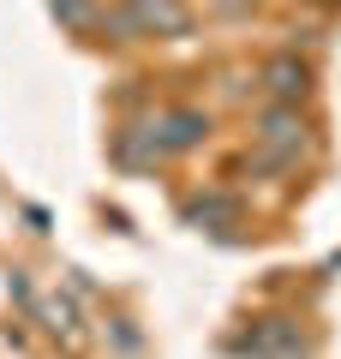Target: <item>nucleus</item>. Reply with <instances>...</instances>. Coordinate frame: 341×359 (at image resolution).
Masks as SVG:
<instances>
[{"label": "nucleus", "instance_id": "obj_7", "mask_svg": "<svg viewBox=\"0 0 341 359\" xmlns=\"http://www.w3.org/2000/svg\"><path fill=\"white\" fill-rule=\"evenodd\" d=\"M42 323H48L54 335H72V330H78V311H72V299H60V294H54V299H42Z\"/></svg>", "mask_w": 341, "mask_h": 359}, {"label": "nucleus", "instance_id": "obj_4", "mask_svg": "<svg viewBox=\"0 0 341 359\" xmlns=\"http://www.w3.org/2000/svg\"><path fill=\"white\" fill-rule=\"evenodd\" d=\"M246 347H252L258 359H305V341H300V330H293L288 318H269V323H258V335H252Z\"/></svg>", "mask_w": 341, "mask_h": 359}, {"label": "nucleus", "instance_id": "obj_8", "mask_svg": "<svg viewBox=\"0 0 341 359\" xmlns=\"http://www.w3.org/2000/svg\"><path fill=\"white\" fill-rule=\"evenodd\" d=\"M156 156H162V144H156L150 132H144V138H138V132H126V138H120V162L138 168V162H156Z\"/></svg>", "mask_w": 341, "mask_h": 359}, {"label": "nucleus", "instance_id": "obj_6", "mask_svg": "<svg viewBox=\"0 0 341 359\" xmlns=\"http://www.w3.org/2000/svg\"><path fill=\"white\" fill-rule=\"evenodd\" d=\"M54 18L66 30H90L96 25V0H54Z\"/></svg>", "mask_w": 341, "mask_h": 359}, {"label": "nucleus", "instance_id": "obj_10", "mask_svg": "<svg viewBox=\"0 0 341 359\" xmlns=\"http://www.w3.org/2000/svg\"><path fill=\"white\" fill-rule=\"evenodd\" d=\"M240 6H252V0H222V13H240Z\"/></svg>", "mask_w": 341, "mask_h": 359}, {"label": "nucleus", "instance_id": "obj_5", "mask_svg": "<svg viewBox=\"0 0 341 359\" xmlns=\"http://www.w3.org/2000/svg\"><path fill=\"white\" fill-rule=\"evenodd\" d=\"M264 84L276 102H300L305 84H312V72H305V60H293V54H276V60L264 66Z\"/></svg>", "mask_w": 341, "mask_h": 359}, {"label": "nucleus", "instance_id": "obj_2", "mask_svg": "<svg viewBox=\"0 0 341 359\" xmlns=\"http://www.w3.org/2000/svg\"><path fill=\"white\" fill-rule=\"evenodd\" d=\"M258 144H264V150H281V156H293V162H300V144H305V120H300V108H293V102L264 108V120H258Z\"/></svg>", "mask_w": 341, "mask_h": 359}, {"label": "nucleus", "instance_id": "obj_1", "mask_svg": "<svg viewBox=\"0 0 341 359\" xmlns=\"http://www.w3.org/2000/svg\"><path fill=\"white\" fill-rule=\"evenodd\" d=\"M186 6L180 0H126L120 13H114V30H120V42L132 36H186Z\"/></svg>", "mask_w": 341, "mask_h": 359}, {"label": "nucleus", "instance_id": "obj_9", "mask_svg": "<svg viewBox=\"0 0 341 359\" xmlns=\"http://www.w3.org/2000/svg\"><path fill=\"white\" fill-rule=\"evenodd\" d=\"M227 216H234L227 198H198V204H192V222H227Z\"/></svg>", "mask_w": 341, "mask_h": 359}, {"label": "nucleus", "instance_id": "obj_3", "mask_svg": "<svg viewBox=\"0 0 341 359\" xmlns=\"http://www.w3.org/2000/svg\"><path fill=\"white\" fill-rule=\"evenodd\" d=\"M203 132H210V120H203L198 108H174V114H162L150 126V138L162 144V150H192V144H203Z\"/></svg>", "mask_w": 341, "mask_h": 359}]
</instances>
